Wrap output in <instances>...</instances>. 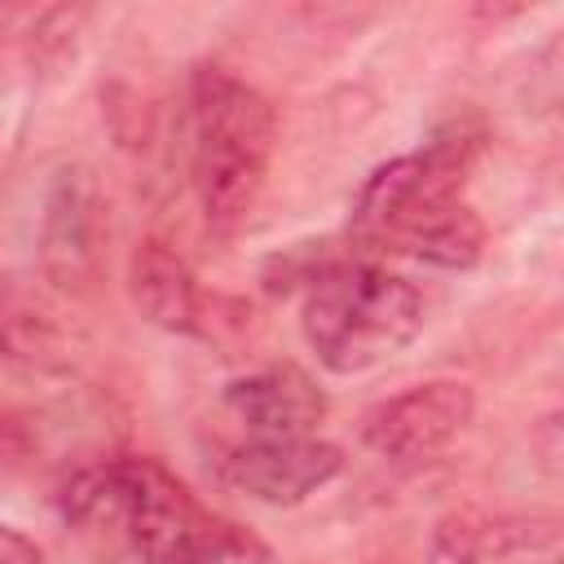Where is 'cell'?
I'll return each instance as SVG.
<instances>
[{
	"label": "cell",
	"instance_id": "30bf717a",
	"mask_svg": "<svg viewBox=\"0 0 564 564\" xmlns=\"http://www.w3.org/2000/svg\"><path fill=\"white\" fill-rule=\"evenodd\" d=\"M128 291L145 322H154L163 330H181V335L198 330V317H203L198 282L185 269V260L176 251H167L163 242H141L132 251Z\"/></svg>",
	"mask_w": 564,
	"mask_h": 564
},
{
	"label": "cell",
	"instance_id": "277c9868",
	"mask_svg": "<svg viewBox=\"0 0 564 564\" xmlns=\"http://www.w3.org/2000/svg\"><path fill=\"white\" fill-rule=\"evenodd\" d=\"M463 163V150L445 141L383 163L352 203V238L370 251H405V242L458 198Z\"/></svg>",
	"mask_w": 564,
	"mask_h": 564
},
{
	"label": "cell",
	"instance_id": "8fae6325",
	"mask_svg": "<svg viewBox=\"0 0 564 564\" xmlns=\"http://www.w3.org/2000/svg\"><path fill=\"white\" fill-rule=\"evenodd\" d=\"M0 564H40V546L18 529L0 524Z\"/></svg>",
	"mask_w": 564,
	"mask_h": 564
},
{
	"label": "cell",
	"instance_id": "5b68a950",
	"mask_svg": "<svg viewBox=\"0 0 564 564\" xmlns=\"http://www.w3.org/2000/svg\"><path fill=\"white\" fill-rule=\"evenodd\" d=\"M471 419V388L454 379L419 383L401 397L379 401L361 419V441L392 463H419L445 449Z\"/></svg>",
	"mask_w": 564,
	"mask_h": 564
},
{
	"label": "cell",
	"instance_id": "9c48e42d",
	"mask_svg": "<svg viewBox=\"0 0 564 564\" xmlns=\"http://www.w3.org/2000/svg\"><path fill=\"white\" fill-rule=\"evenodd\" d=\"M0 357L40 375H66L79 357V339L48 295L0 278Z\"/></svg>",
	"mask_w": 564,
	"mask_h": 564
},
{
	"label": "cell",
	"instance_id": "3957f363",
	"mask_svg": "<svg viewBox=\"0 0 564 564\" xmlns=\"http://www.w3.org/2000/svg\"><path fill=\"white\" fill-rule=\"evenodd\" d=\"M423 326L419 291L370 264L344 260L313 278L304 300V339L335 375H357L401 352Z\"/></svg>",
	"mask_w": 564,
	"mask_h": 564
},
{
	"label": "cell",
	"instance_id": "8992f818",
	"mask_svg": "<svg viewBox=\"0 0 564 564\" xmlns=\"http://www.w3.org/2000/svg\"><path fill=\"white\" fill-rule=\"evenodd\" d=\"M40 260L53 286L84 295L101 273V198L88 172H62L44 203Z\"/></svg>",
	"mask_w": 564,
	"mask_h": 564
},
{
	"label": "cell",
	"instance_id": "7a4b0ae2",
	"mask_svg": "<svg viewBox=\"0 0 564 564\" xmlns=\"http://www.w3.org/2000/svg\"><path fill=\"white\" fill-rule=\"evenodd\" d=\"M269 101L220 66L194 70V189L207 225L234 229L251 216L269 154H273Z\"/></svg>",
	"mask_w": 564,
	"mask_h": 564
},
{
	"label": "cell",
	"instance_id": "7c38bea8",
	"mask_svg": "<svg viewBox=\"0 0 564 564\" xmlns=\"http://www.w3.org/2000/svg\"><path fill=\"white\" fill-rule=\"evenodd\" d=\"M0 441H4V423H0Z\"/></svg>",
	"mask_w": 564,
	"mask_h": 564
},
{
	"label": "cell",
	"instance_id": "52a82bcc",
	"mask_svg": "<svg viewBox=\"0 0 564 564\" xmlns=\"http://www.w3.org/2000/svg\"><path fill=\"white\" fill-rule=\"evenodd\" d=\"M344 467V454L330 441L317 436H282V441H242L225 458V480L269 507H295L308 494H317L335 471Z\"/></svg>",
	"mask_w": 564,
	"mask_h": 564
},
{
	"label": "cell",
	"instance_id": "ba28073f",
	"mask_svg": "<svg viewBox=\"0 0 564 564\" xmlns=\"http://www.w3.org/2000/svg\"><path fill=\"white\" fill-rule=\"evenodd\" d=\"M225 405L256 441L313 436V427L326 419V392L300 366H264L234 379L225 388Z\"/></svg>",
	"mask_w": 564,
	"mask_h": 564
},
{
	"label": "cell",
	"instance_id": "6da1fadb",
	"mask_svg": "<svg viewBox=\"0 0 564 564\" xmlns=\"http://www.w3.org/2000/svg\"><path fill=\"white\" fill-rule=\"evenodd\" d=\"M62 516L106 564H251L260 546L229 520L194 502V494L154 458H110L84 467L62 489Z\"/></svg>",
	"mask_w": 564,
	"mask_h": 564
}]
</instances>
